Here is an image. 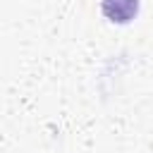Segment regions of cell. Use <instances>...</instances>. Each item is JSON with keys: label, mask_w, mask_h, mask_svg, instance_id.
Instances as JSON below:
<instances>
[{"label": "cell", "mask_w": 153, "mask_h": 153, "mask_svg": "<svg viewBox=\"0 0 153 153\" xmlns=\"http://www.w3.org/2000/svg\"><path fill=\"white\" fill-rule=\"evenodd\" d=\"M100 10L105 14V19L115 22V24H127L136 17L139 12V0H103Z\"/></svg>", "instance_id": "1"}]
</instances>
